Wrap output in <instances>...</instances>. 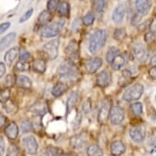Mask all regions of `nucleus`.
Returning <instances> with one entry per match:
<instances>
[{
    "mask_svg": "<svg viewBox=\"0 0 156 156\" xmlns=\"http://www.w3.org/2000/svg\"><path fill=\"white\" fill-rule=\"evenodd\" d=\"M15 68L17 71H28L29 69H30V64H29L28 62H25V61H21H21H19V62L16 63Z\"/></svg>",
    "mask_w": 156,
    "mask_h": 156,
    "instance_id": "obj_35",
    "label": "nucleus"
},
{
    "mask_svg": "<svg viewBox=\"0 0 156 156\" xmlns=\"http://www.w3.org/2000/svg\"><path fill=\"white\" fill-rule=\"evenodd\" d=\"M67 90V86L65 83H57L52 87V90H51V94L52 96L55 97H59L61 96L64 94L65 92H66Z\"/></svg>",
    "mask_w": 156,
    "mask_h": 156,
    "instance_id": "obj_26",
    "label": "nucleus"
},
{
    "mask_svg": "<svg viewBox=\"0 0 156 156\" xmlns=\"http://www.w3.org/2000/svg\"><path fill=\"white\" fill-rule=\"evenodd\" d=\"M10 22H4V23L1 24V25H0V36L2 35L3 34L5 33L6 31L10 28Z\"/></svg>",
    "mask_w": 156,
    "mask_h": 156,
    "instance_id": "obj_46",
    "label": "nucleus"
},
{
    "mask_svg": "<svg viewBox=\"0 0 156 156\" xmlns=\"http://www.w3.org/2000/svg\"><path fill=\"white\" fill-rule=\"evenodd\" d=\"M4 108H5L6 111L9 113V114H14V113L17 111V106L12 101H10L9 103H6Z\"/></svg>",
    "mask_w": 156,
    "mask_h": 156,
    "instance_id": "obj_41",
    "label": "nucleus"
},
{
    "mask_svg": "<svg viewBox=\"0 0 156 156\" xmlns=\"http://www.w3.org/2000/svg\"><path fill=\"white\" fill-rule=\"evenodd\" d=\"M40 156H48V155H47V153H46V152H44V154H41V155H40Z\"/></svg>",
    "mask_w": 156,
    "mask_h": 156,
    "instance_id": "obj_57",
    "label": "nucleus"
},
{
    "mask_svg": "<svg viewBox=\"0 0 156 156\" xmlns=\"http://www.w3.org/2000/svg\"><path fill=\"white\" fill-rule=\"evenodd\" d=\"M16 37V34L15 32L8 34L7 35L4 36L1 40H0V51H4L7 48L10 46L15 40Z\"/></svg>",
    "mask_w": 156,
    "mask_h": 156,
    "instance_id": "obj_19",
    "label": "nucleus"
},
{
    "mask_svg": "<svg viewBox=\"0 0 156 156\" xmlns=\"http://www.w3.org/2000/svg\"><path fill=\"white\" fill-rule=\"evenodd\" d=\"M87 156H103V151L97 145H91L87 149Z\"/></svg>",
    "mask_w": 156,
    "mask_h": 156,
    "instance_id": "obj_27",
    "label": "nucleus"
},
{
    "mask_svg": "<svg viewBox=\"0 0 156 156\" xmlns=\"http://www.w3.org/2000/svg\"><path fill=\"white\" fill-rule=\"evenodd\" d=\"M21 129L24 133H30L33 130V123L29 120H23L21 123Z\"/></svg>",
    "mask_w": 156,
    "mask_h": 156,
    "instance_id": "obj_37",
    "label": "nucleus"
},
{
    "mask_svg": "<svg viewBox=\"0 0 156 156\" xmlns=\"http://www.w3.org/2000/svg\"><path fill=\"white\" fill-rule=\"evenodd\" d=\"M10 95L11 92L8 87H6V88L1 90L0 91V102L3 103V104L8 102V101L10 98Z\"/></svg>",
    "mask_w": 156,
    "mask_h": 156,
    "instance_id": "obj_32",
    "label": "nucleus"
},
{
    "mask_svg": "<svg viewBox=\"0 0 156 156\" xmlns=\"http://www.w3.org/2000/svg\"><path fill=\"white\" fill-rule=\"evenodd\" d=\"M81 120H82V116H81V114L80 112L76 113V116L74 119V122H73V128L74 130H77L78 128H80V123H81Z\"/></svg>",
    "mask_w": 156,
    "mask_h": 156,
    "instance_id": "obj_43",
    "label": "nucleus"
},
{
    "mask_svg": "<svg viewBox=\"0 0 156 156\" xmlns=\"http://www.w3.org/2000/svg\"><path fill=\"white\" fill-rule=\"evenodd\" d=\"M135 7L138 14L142 16L147 15L151 8V0H136Z\"/></svg>",
    "mask_w": 156,
    "mask_h": 156,
    "instance_id": "obj_14",
    "label": "nucleus"
},
{
    "mask_svg": "<svg viewBox=\"0 0 156 156\" xmlns=\"http://www.w3.org/2000/svg\"><path fill=\"white\" fill-rule=\"evenodd\" d=\"M6 122H7V118L5 115H3L2 113H0V128H2L3 126L5 125Z\"/></svg>",
    "mask_w": 156,
    "mask_h": 156,
    "instance_id": "obj_52",
    "label": "nucleus"
},
{
    "mask_svg": "<svg viewBox=\"0 0 156 156\" xmlns=\"http://www.w3.org/2000/svg\"><path fill=\"white\" fill-rule=\"evenodd\" d=\"M19 53H20V49L18 47H14L10 50H8L4 55V62L6 65H8V66H11L16 58L18 56Z\"/></svg>",
    "mask_w": 156,
    "mask_h": 156,
    "instance_id": "obj_17",
    "label": "nucleus"
},
{
    "mask_svg": "<svg viewBox=\"0 0 156 156\" xmlns=\"http://www.w3.org/2000/svg\"><path fill=\"white\" fill-rule=\"evenodd\" d=\"M59 15L62 16H66L69 13V4L66 1H63L59 3L58 8H57Z\"/></svg>",
    "mask_w": 156,
    "mask_h": 156,
    "instance_id": "obj_28",
    "label": "nucleus"
},
{
    "mask_svg": "<svg viewBox=\"0 0 156 156\" xmlns=\"http://www.w3.org/2000/svg\"><path fill=\"white\" fill-rule=\"evenodd\" d=\"M31 57L30 54L29 53L28 51H26V52H23V53L21 55V61H25V62H27V60H29Z\"/></svg>",
    "mask_w": 156,
    "mask_h": 156,
    "instance_id": "obj_53",
    "label": "nucleus"
},
{
    "mask_svg": "<svg viewBox=\"0 0 156 156\" xmlns=\"http://www.w3.org/2000/svg\"><path fill=\"white\" fill-rule=\"evenodd\" d=\"M65 51L70 59H75L78 56V52H79L78 43L75 40H71L68 44V46L66 47Z\"/></svg>",
    "mask_w": 156,
    "mask_h": 156,
    "instance_id": "obj_18",
    "label": "nucleus"
},
{
    "mask_svg": "<svg viewBox=\"0 0 156 156\" xmlns=\"http://www.w3.org/2000/svg\"><path fill=\"white\" fill-rule=\"evenodd\" d=\"M58 76L63 81L71 82L78 79L79 70L72 62H65L58 68Z\"/></svg>",
    "mask_w": 156,
    "mask_h": 156,
    "instance_id": "obj_2",
    "label": "nucleus"
},
{
    "mask_svg": "<svg viewBox=\"0 0 156 156\" xmlns=\"http://www.w3.org/2000/svg\"><path fill=\"white\" fill-rule=\"evenodd\" d=\"M131 110L136 116L141 115L143 112V106L141 102H135L131 105Z\"/></svg>",
    "mask_w": 156,
    "mask_h": 156,
    "instance_id": "obj_34",
    "label": "nucleus"
},
{
    "mask_svg": "<svg viewBox=\"0 0 156 156\" xmlns=\"http://www.w3.org/2000/svg\"><path fill=\"white\" fill-rule=\"evenodd\" d=\"M59 6V0H48L47 3V8L48 11L50 13L55 12Z\"/></svg>",
    "mask_w": 156,
    "mask_h": 156,
    "instance_id": "obj_36",
    "label": "nucleus"
},
{
    "mask_svg": "<svg viewBox=\"0 0 156 156\" xmlns=\"http://www.w3.org/2000/svg\"><path fill=\"white\" fill-rule=\"evenodd\" d=\"M24 148L29 154H35L38 149L37 140L33 136H27L22 139Z\"/></svg>",
    "mask_w": 156,
    "mask_h": 156,
    "instance_id": "obj_9",
    "label": "nucleus"
},
{
    "mask_svg": "<svg viewBox=\"0 0 156 156\" xmlns=\"http://www.w3.org/2000/svg\"><path fill=\"white\" fill-rule=\"evenodd\" d=\"M95 21V16L92 12H87L86 15L83 17V24L85 26H92Z\"/></svg>",
    "mask_w": 156,
    "mask_h": 156,
    "instance_id": "obj_33",
    "label": "nucleus"
},
{
    "mask_svg": "<svg viewBox=\"0 0 156 156\" xmlns=\"http://www.w3.org/2000/svg\"><path fill=\"white\" fill-rule=\"evenodd\" d=\"M112 81L111 74L108 70L101 71L97 76V84L101 87H106Z\"/></svg>",
    "mask_w": 156,
    "mask_h": 156,
    "instance_id": "obj_13",
    "label": "nucleus"
},
{
    "mask_svg": "<svg viewBox=\"0 0 156 156\" xmlns=\"http://www.w3.org/2000/svg\"><path fill=\"white\" fill-rule=\"evenodd\" d=\"M19 128L16 123H11L5 129V134L10 140H16L18 136Z\"/></svg>",
    "mask_w": 156,
    "mask_h": 156,
    "instance_id": "obj_20",
    "label": "nucleus"
},
{
    "mask_svg": "<svg viewBox=\"0 0 156 156\" xmlns=\"http://www.w3.org/2000/svg\"><path fill=\"white\" fill-rule=\"evenodd\" d=\"M65 21L63 20H60L58 21L53 22L51 25L44 26V28L41 30L40 34L43 38H53L56 37L61 33L62 29L64 27Z\"/></svg>",
    "mask_w": 156,
    "mask_h": 156,
    "instance_id": "obj_3",
    "label": "nucleus"
},
{
    "mask_svg": "<svg viewBox=\"0 0 156 156\" xmlns=\"http://www.w3.org/2000/svg\"><path fill=\"white\" fill-rule=\"evenodd\" d=\"M150 30H151V33L156 35V18H153L151 20L150 23Z\"/></svg>",
    "mask_w": 156,
    "mask_h": 156,
    "instance_id": "obj_47",
    "label": "nucleus"
},
{
    "mask_svg": "<svg viewBox=\"0 0 156 156\" xmlns=\"http://www.w3.org/2000/svg\"><path fill=\"white\" fill-rule=\"evenodd\" d=\"M92 101L90 100L89 98H87V100L84 101V102L83 104L82 110L83 114H85V115H88V114L91 112V110H92Z\"/></svg>",
    "mask_w": 156,
    "mask_h": 156,
    "instance_id": "obj_39",
    "label": "nucleus"
},
{
    "mask_svg": "<svg viewBox=\"0 0 156 156\" xmlns=\"http://www.w3.org/2000/svg\"><path fill=\"white\" fill-rule=\"evenodd\" d=\"M59 47L60 40L58 38H54L44 44L43 47V51L49 60H55L58 56Z\"/></svg>",
    "mask_w": 156,
    "mask_h": 156,
    "instance_id": "obj_5",
    "label": "nucleus"
},
{
    "mask_svg": "<svg viewBox=\"0 0 156 156\" xmlns=\"http://www.w3.org/2000/svg\"><path fill=\"white\" fill-rule=\"evenodd\" d=\"M105 6V0H95L94 8L98 13H102Z\"/></svg>",
    "mask_w": 156,
    "mask_h": 156,
    "instance_id": "obj_38",
    "label": "nucleus"
},
{
    "mask_svg": "<svg viewBox=\"0 0 156 156\" xmlns=\"http://www.w3.org/2000/svg\"><path fill=\"white\" fill-rule=\"evenodd\" d=\"M119 54V49L116 48L115 47H111L108 49L106 55H105V59L106 62L109 64H111V62H113V60L115 59V57Z\"/></svg>",
    "mask_w": 156,
    "mask_h": 156,
    "instance_id": "obj_30",
    "label": "nucleus"
},
{
    "mask_svg": "<svg viewBox=\"0 0 156 156\" xmlns=\"http://www.w3.org/2000/svg\"><path fill=\"white\" fill-rule=\"evenodd\" d=\"M125 145L120 141H114L110 146V153L113 156H120L125 153Z\"/></svg>",
    "mask_w": 156,
    "mask_h": 156,
    "instance_id": "obj_16",
    "label": "nucleus"
},
{
    "mask_svg": "<svg viewBox=\"0 0 156 156\" xmlns=\"http://www.w3.org/2000/svg\"><path fill=\"white\" fill-rule=\"evenodd\" d=\"M87 138L83 134H78V135L73 136L69 140L72 147L76 150H82L84 148L87 144Z\"/></svg>",
    "mask_w": 156,
    "mask_h": 156,
    "instance_id": "obj_15",
    "label": "nucleus"
},
{
    "mask_svg": "<svg viewBox=\"0 0 156 156\" xmlns=\"http://www.w3.org/2000/svg\"><path fill=\"white\" fill-rule=\"evenodd\" d=\"M47 155L48 156H60L62 152L58 150V149L54 148V147H51L49 148L48 151H46Z\"/></svg>",
    "mask_w": 156,
    "mask_h": 156,
    "instance_id": "obj_45",
    "label": "nucleus"
},
{
    "mask_svg": "<svg viewBox=\"0 0 156 156\" xmlns=\"http://www.w3.org/2000/svg\"><path fill=\"white\" fill-rule=\"evenodd\" d=\"M32 68L35 72L37 73H40L43 74L46 71L47 66L45 61L43 59H35L33 62V65H32Z\"/></svg>",
    "mask_w": 156,
    "mask_h": 156,
    "instance_id": "obj_25",
    "label": "nucleus"
},
{
    "mask_svg": "<svg viewBox=\"0 0 156 156\" xmlns=\"http://www.w3.org/2000/svg\"><path fill=\"white\" fill-rule=\"evenodd\" d=\"M78 97H79V94L76 91L71 92L69 97L67 98L66 101V112L67 114H69V112H71L72 110H74V106L76 105L77 101H78Z\"/></svg>",
    "mask_w": 156,
    "mask_h": 156,
    "instance_id": "obj_23",
    "label": "nucleus"
},
{
    "mask_svg": "<svg viewBox=\"0 0 156 156\" xmlns=\"http://www.w3.org/2000/svg\"><path fill=\"white\" fill-rule=\"evenodd\" d=\"M133 54L136 59L139 61L140 62H145L148 57V53L146 51V47L144 46L142 43H136L134 44L133 48Z\"/></svg>",
    "mask_w": 156,
    "mask_h": 156,
    "instance_id": "obj_10",
    "label": "nucleus"
},
{
    "mask_svg": "<svg viewBox=\"0 0 156 156\" xmlns=\"http://www.w3.org/2000/svg\"><path fill=\"white\" fill-rule=\"evenodd\" d=\"M154 38H155V35L153 34L152 33H151V32H149V33L146 34V36H145V40H146V43H148V44L152 43V42L154 40Z\"/></svg>",
    "mask_w": 156,
    "mask_h": 156,
    "instance_id": "obj_48",
    "label": "nucleus"
},
{
    "mask_svg": "<svg viewBox=\"0 0 156 156\" xmlns=\"http://www.w3.org/2000/svg\"><path fill=\"white\" fill-rule=\"evenodd\" d=\"M127 36V32L124 28L116 29L114 32V38L117 41H122Z\"/></svg>",
    "mask_w": 156,
    "mask_h": 156,
    "instance_id": "obj_31",
    "label": "nucleus"
},
{
    "mask_svg": "<svg viewBox=\"0 0 156 156\" xmlns=\"http://www.w3.org/2000/svg\"><path fill=\"white\" fill-rule=\"evenodd\" d=\"M102 66V60L100 57H95L85 62V69L90 74H94Z\"/></svg>",
    "mask_w": 156,
    "mask_h": 156,
    "instance_id": "obj_12",
    "label": "nucleus"
},
{
    "mask_svg": "<svg viewBox=\"0 0 156 156\" xmlns=\"http://www.w3.org/2000/svg\"><path fill=\"white\" fill-rule=\"evenodd\" d=\"M146 131L144 125L133 126L129 129V136L131 139L136 143L143 142L146 138Z\"/></svg>",
    "mask_w": 156,
    "mask_h": 156,
    "instance_id": "obj_6",
    "label": "nucleus"
},
{
    "mask_svg": "<svg viewBox=\"0 0 156 156\" xmlns=\"http://www.w3.org/2000/svg\"><path fill=\"white\" fill-rule=\"evenodd\" d=\"M7 156H19V149L15 145H11L8 151Z\"/></svg>",
    "mask_w": 156,
    "mask_h": 156,
    "instance_id": "obj_44",
    "label": "nucleus"
},
{
    "mask_svg": "<svg viewBox=\"0 0 156 156\" xmlns=\"http://www.w3.org/2000/svg\"><path fill=\"white\" fill-rule=\"evenodd\" d=\"M149 75L153 80H156V66L150 69V70H149Z\"/></svg>",
    "mask_w": 156,
    "mask_h": 156,
    "instance_id": "obj_51",
    "label": "nucleus"
},
{
    "mask_svg": "<svg viewBox=\"0 0 156 156\" xmlns=\"http://www.w3.org/2000/svg\"><path fill=\"white\" fill-rule=\"evenodd\" d=\"M51 13H50L48 11H46L44 10L39 15H38V21L39 23L44 26V25H46L48 24L50 21L51 20Z\"/></svg>",
    "mask_w": 156,
    "mask_h": 156,
    "instance_id": "obj_29",
    "label": "nucleus"
},
{
    "mask_svg": "<svg viewBox=\"0 0 156 156\" xmlns=\"http://www.w3.org/2000/svg\"><path fill=\"white\" fill-rule=\"evenodd\" d=\"M6 73V65L3 62H0V80Z\"/></svg>",
    "mask_w": 156,
    "mask_h": 156,
    "instance_id": "obj_50",
    "label": "nucleus"
},
{
    "mask_svg": "<svg viewBox=\"0 0 156 156\" xmlns=\"http://www.w3.org/2000/svg\"><path fill=\"white\" fill-rule=\"evenodd\" d=\"M30 110L32 113H34V115H38V116H43L47 113L46 104L44 102H42V101L37 102L31 106Z\"/></svg>",
    "mask_w": 156,
    "mask_h": 156,
    "instance_id": "obj_21",
    "label": "nucleus"
},
{
    "mask_svg": "<svg viewBox=\"0 0 156 156\" xmlns=\"http://www.w3.org/2000/svg\"><path fill=\"white\" fill-rule=\"evenodd\" d=\"M79 26H80V21H78V20H75V21L73 22V25H72V30H75L76 29L79 28Z\"/></svg>",
    "mask_w": 156,
    "mask_h": 156,
    "instance_id": "obj_54",
    "label": "nucleus"
},
{
    "mask_svg": "<svg viewBox=\"0 0 156 156\" xmlns=\"http://www.w3.org/2000/svg\"><path fill=\"white\" fill-rule=\"evenodd\" d=\"M126 63H127L126 56L124 55H122V54H118L115 57V59L113 60V62H111L110 65H111L113 69H115V70H118L123 66H124Z\"/></svg>",
    "mask_w": 156,
    "mask_h": 156,
    "instance_id": "obj_22",
    "label": "nucleus"
},
{
    "mask_svg": "<svg viewBox=\"0 0 156 156\" xmlns=\"http://www.w3.org/2000/svg\"><path fill=\"white\" fill-rule=\"evenodd\" d=\"M15 81L16 80L14 78V75L13 74H8L5 78V80H4V84L7 87H12L14 83H15Z\"/></svg>",
    "mask_w": 156,
    "mask_h": 156,
    "instance_id": "obj_42",
    "label": "nucleus"
},
{
    "mask_svg": "<svg viewBox=\"0 0 156 156\" xmlns=\"http://www.w3.org/2000/svg\"><path fill=\"white\" fill-rule=\"evenodd\" d=\"M144 92L143 85L141 83H136V84L131 86L123 92V100L125 101H133L141 98Z\"/></svg>",
    "mask_w": 156,
    "mask_h": 156,
    "instance_id": "obj_4",
    "label": "nucleus"
},
{
    "mask_svg": "<svg viewBox=\"0 0 156 156\" xmlns=\"http://www.w3.org/2000/svg\"><path fill=\"white\" fill-rule=\"evenodd\" d=\"M151 65L152 66H156V54H154V56H152V57L151 58Z\"/></svg>",
    "mask_w": 156,
    "mask_h": 156,
    "instance_id": "obj_55",
    "label": "nucleus"
},
{
    "mask_svg": "<svg viewBox=\"0 0 156 156\" xmlns=\"http://www.w3.org/2000/svg\"><path fill=\"white\" fill-rule=\"evenodd\" d=\"M110 101L107 99H105L102 101L99 113H98V121L100 123H105L106 119L109 117L110 112Z\"/></svg>",
    "mask_w": 156,
    "mask_h": 156,
    "instance_id": "obj_11",
    "label": "nucleus"
},
{
    "mask_svg": "<svg viewBox=\"0 0 156 156\" xmlns=\"http://www.w3.org/2000/svg\"><path fill=\"white\" fill-rule=\"evenodd\" d=\"M107 39V32L105 30H98L90 36L88 50L90 53L95 54L102 48Z\"/></svg>",
    "mask_w": 156,
    "mask_h": 156,
    "instance_id": "obj_1",
    "label": "nucleus"
},
{
    "mask_svg": "<svg viewBox=\"0 0 156 156\" xmlns=\"http://www.w3.org/2000/svg\"><path fill=\"white\" fill-rule=\"evenodd\" d=\"M60 156H68L66 154H65V153H63V152H62V154H61V155Z\"/></svg>",
    "mask_w": 156,
    "mask_h": 156,
    "instance_id": "obj_56",
    "label": "nucleus"
},
{
    "mask_svg": "<svg viewBox=\"0 0 156 156\" xmlns=\"http://www.w3.org/2000/svg\"><path fill=\"white\" fill-rule=\"evenodd\" d=\"M16 82L18 87H21V88L28 89V88H30L32 87V81L30 80V79L29 77L25 76V75H19L16 78Z\"/></svg>",
    "mask_w": 156,
    "mask_h": 156,
    "instance_id": "obj_24",
    "label": "nucleus"
},
{
    "mask_svg": "<svg viewBox=\"0 0 156 156\" xmlns=\"http://www.w3.org/2000/svg\"><path fill=\"white\" fill-rule=\"evenodd\" d=\"M110 121L113 125H119L120 124L125 118V113L123 108L119 105H115L111 108L110 112Z\"/></svg>",
    "mask_w": 156,
    "mask_h": 156,
    "instance_id": "obj_7",
    "label": "nucleus"
},
{
    "mask_svg": "<svg viewBox=\"0 0 156 156\" xmlns=\"http://www.w3.org/2000/svg\"><path fill=\"white\" fill-rule=\"evenodd\" d=\"M33 8H30V9H29V10L26 11V12L21 16V17L20 18V20H19V22H20V23H24V22H26V21H28L29 19L31 17V16L33 15Z\"/></svg>",
    "mask_w": 156,
    "mask_h": 156,
    "instance_id": "obj_40",
    "label": "nucleus"
},
{
    "mask_svg": "<svg viewBox=\"0 0 156 156\" xmlns=\"http://www.w3.org/2000/svg\"><path fill=\"white\" fill-rule=\"evenodd\" d=\"M5 152V141L2 136H0V155L3 154Z\"/></svg>",
    "mask_w": 156,
    "mask_h": 156,
    "instance_id": "obj_49",
    "label": "nucleus"
},
{
    "mask_svg": "<svg viewBox=\"0 0 156 156\" xmlns=\"http://www.w3.org/2000/svg\"><path fill=\"white\" fill-rule=\"evenodd\" d=\"M126 12H127V7L124 3H119L118 5L115 7L112 12V21L115 24L122 23L125 17Z\"/></svg>",
    "mask_w": 156,
    "mask_h": 156,
    "instance_id": "obj_8",
    "label": "nucleus"
}]
</instances>
